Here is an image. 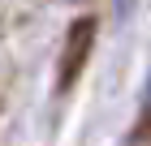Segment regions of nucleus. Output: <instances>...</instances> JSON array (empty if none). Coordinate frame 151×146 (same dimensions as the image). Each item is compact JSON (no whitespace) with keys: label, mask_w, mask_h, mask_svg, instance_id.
Masks as SVG:
<instances>
[{"label":"nucleus","mask_w":151,"mask_h":146,"mask_svg":"<svg viewBox=\"0 0 151 146\" xmlns=\"http://www.w3.org/2000/svg\"><path fill=\"white\" fill-rule=\"evenodd\" d=\"M129 9H134V0H116V13H121V17H125Z\"/></svg>","instance_id":"3"},{"label":"nucleus","mask_w":151,"mask_h":146,"mask_svg":"<svg viewBox=\"0 0 151 146\" xmlns=\"http://www.w3.org/2000/svg\"><path fill=\"white\" fill-rule=\"evenodd\" d=\"M91 43H95V22L78 17L69 26V43H65V56H60V86H73V78L82 73V65L91 56Z\"/></svg>","instance_id":"1"},{"label":"nucleus","mask_w":151,"mask_h":146,"mask_svg":"<svg viewBox=\"0 0 151 146\" xmlns=\"http://www.w3.org/2000/svg\"><path fill=\"white\" fill-rule=\"evenodd\" d=\"M147 95H151V82H147Z\"/></svg>","instance_id":"4"},{"label":"nucleus","mask_w":151,"mask_h":146,"mask_svg":"<svg viewBox=\"0 0 151 146\" xmlns=\"http://www.w3.org/2000/svg\"><path fill=\"white\" fill-rule=\"evenodd\" d=\"M125 146H151V116H142V120L134 125V133H129Z\"/></svg>","instance_id":"2"}]
</instances>
